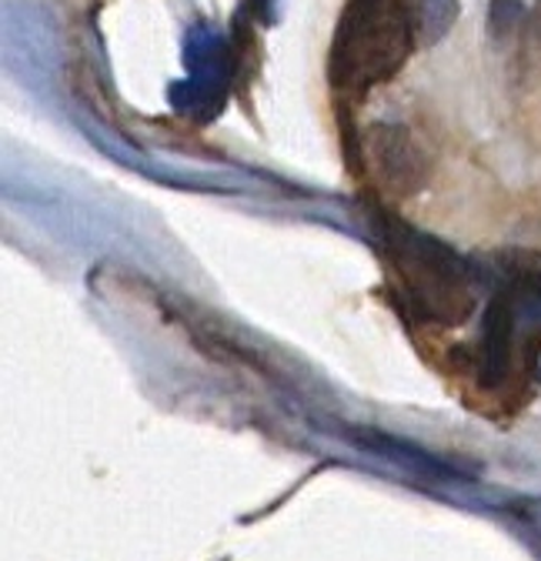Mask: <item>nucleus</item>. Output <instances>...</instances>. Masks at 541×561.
<instances>
[{"mask_svg": "<svg viewBox=\"0 0 541 561\" xmlns=\"http://www.w3.org/2000/svg\"><path fill=\"white\" fill-rule=\"evenodd\" d=\"M422 37V0H348L334 27L327 81L334 94L365 98L391 81Z\"/></svg>", "mask_w": 541, "mask_h": 561, "instance_id": "obj_1", "label": "nucleus"}, {"mask_svg": "<svg viewBox=\"0 0 541 561\" xmlns=\"http://www.w3.org/2000/svg\"><path fill=\"white\" fill-rule=\"evenodd\" d=\"M375 234L398 277L401 298L422 321L454 328L471 314L475 288H471V264L464 257L438 238L398 221L388 210L375 215Z\"/></svg>", "mask_w": 541, "mask_h": 561, "instance_id": "obj_2", "label": "nucleus"}, {"mask_svg": "<svg viewBox=\"0 0 541 561\" xmlns=\"http://www.w3.org/2000/svg\"><path fill=\"white\" fill-rule=\"evenodd\" d=\"M184 67L187 78L171 84V111L191 124H211L228 107L231 88L241 78V57L234 37L215 24H194L184 34Z\"/></svg>", "mask_w": 541, "mask_h": 561, "instance_id": "obj_3", "label": "nucleus"}, {"mask_svg": "<svg viewBox=\"0 0 541 561\" xmlns=\"http://www.w3.org/2000/svg\"><path fill=\"white\" fill-rule=\"evenodd\" d=\"M368 151L391 194L404 197V194H415L425 184L428 161L408 127L375 124L368 130Z\"/></svg>", "mask_w": 541, "mask_h": 561, "instance_id": "obj_4", "label": "nucleus"}, {"mask_svg": "<svg viewBox=\"0 0 541 561\" xmlns=\"http://www.w3.org/2000/svg\"><path fill=\"white\" fill-rule=\"evenodd\" d=\"M475 362H479L475 371H479L482 388L505 385V378L511 371V362H515V305H511V291H502V295L492 298Z\"/></svg>", "mask_w": 541, "mask_h": 561, "instance_id": "obj_5", "label": "nucleus"}, {"mask_svg": "<svg viewBox=\"0 0 541 561\" xmlns=\"http://www.w3.org/2000/svg\"><path fill=\"white\" fill-rule=\"evenodd\" d=\"M498 264L505 267V274L511 280L508 288L541 295V251H508L498 257Z\"/></svg>", "mask_w": 541, "mask_h": 561, "instance_id": "obj_6", "label": "nucleus"}, {"mask_svg": "<svg viewBox=\"0 0 541 561\" xmlns=\"http://www.w3.org/2000/svg\"><path fill=\"white\" fill-rule=\"evenodd\" d=\"M458 14V0H422V37L438 41Z\"/></svg>", "mask_w": 541, "mask_h": 561, "instance_id": "obj_7", "label": "nucleus"}, {"mask_svg": "<svg viewBox=\"0 0 541 561\" xmlns=\"http://www.w3.org/2000/svg\"><path fill=\"white\" fill-rule=\"evenodd\" d=\"M244 14H251L254 24H275L278 21V0H244Z\"/></svg>", "mask_w": 541, "mask_h": 561, "instance_id": "obj_8", "label": "nucleus"}]
</instances>
